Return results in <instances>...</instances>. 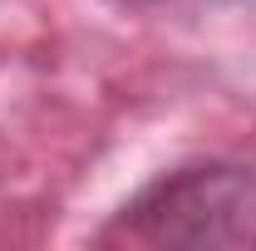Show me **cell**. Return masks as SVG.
I'll return each instance as SVG.
<instances>
[{
  "instance_id": "6da1fadb",
  "label": "cell",
  "mask_w": 256,
  "mask_h": 251,
  "mask_svg": "<svg viewBox=\"0 0 256 251\" xmlns=\"http://www.w3.org/2000/svg\"><path fill=\"white\" fill-rule=\"evenodd\" d=\"M124 232L153 246H256V168H172L124 207Z\"/></svg>"
}]
</instances>
